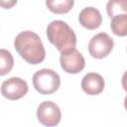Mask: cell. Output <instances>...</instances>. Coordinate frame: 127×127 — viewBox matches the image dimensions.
Returning a JSON list of instances; mask_svg holds the SVG:
<instances>
[{
	"label": "cell",
	"mask_w": 127,
	"mask_h": 127,
	"mask_svg": "<svg viewBox=\"0 0 127 127\" xmlns=\"http://www.w3.org/2000/svg\"><path fill=\"white\" fill-rule=\"evenodd\" d=\"M15 50L27 63L38 64L45 60L46 51L40 37L32 31L19 33L14 41Z\"/></svg>",
	"instance_id": "6da1fadb"
},
{
	"label": "cell",
	"mask_w": 127,
	"mask_h": 127,
	"mask_svg": "<svg viewBox=\"0 0 127 127\" xmlns=\"http://www.w3.org/2000/svg\"><path fill=\"white\" fill-rule=\"evenodd\" d=\"M47 37L49 42L60 52L75 48L76 45V36L73 30L62 20L53 21L48 25Z\"/></svg>",
	"instance_id": "7a4b0ae2"
},
{
	"label": "cell",
	"mask_w": 127,
	"mask_h": 127,
	"mask_svg": "<svg viewBox=\"0 0 127 127\" xmlns=\"http://www.w3.org/2000/svg\"><path fill=\"white\" fill-rule=\"evenodd\" d=\"M61 84L60 75L53 69L42 68L33 75V85L42 94H52L56 92Z\"/></svg>",
	"instance_id": "3957f363"
},
{
	"label": "cell",
	"mask_w": 127,
	"mask_h": 127,
	"mask_svg": "<svg viewBox=\"0 0 127 127\" xmlns=\"http://www.w3.org/2000/svg\"><path fill=\"white\" fill-rule=\"evenodd\" d=\"M114 47L113 39L106 33H99L91 38L88 44V52L94 59L107 57Z\"/></svg>",
	"instance_id": "277c9868"
},
{
	"label": "cell",
	"mask_w": 127,
	"mask_h": 127,
	"mask_svg": "<svg viewBox=\"0 0 127 127\" xmlns=\"http://www.w3.org/2000/svg\"><path fill=\"white\" fill-rule=\"evenodd\" d=\"M60 63L62 68L65 72L72 74L80 72L85 65L83 56L75 48L61 52Z\"/></svg>",
	"instance_id": "5b68a950"
},
{
	"label": "cell",
	"mask_w": 127,
	"mask_h": 127,
	"mask_svg": "<svg viewBox=\"0 0 127 127\" xmlns=\"http://www.w3.org/2000/svg\"><path fill=\"white\" fill-rule=\"evenodd\" d=\"M37 118L45 126H56L60 123L62 112L60 107L53 101H43L37 109Z\"/></svg>",
	"instance_id": "8992f818"
},
{
	"label": "cell",
	"mask_w": 127,
	"mask_h": 127,
	"mask_svg": "<svg viewBox=\"0 0 127 127\" xmlns=\"http://www.w3.org/2000/svg\"><path fill=\"white\" fill-rule=\"evenodd\" d=\"M27 82L20 77H10L1 85V94L10 100H18L28 92Z\"/></svg>",
	"instance_id": "52a82bcc"
},
{
	"label": "cell",
	"mask_w": 127,
	"mask_h": 127,
	"mask_svg": "<svg viewBox=\"0 0 127 127\" xmlns=\"http://www.w3.org/2000/svg\"><path fill=\"white\" fill-rule=\"evenodd\" d=\"M104 79L96 72L86 73L81 80V88L88 95H97L104 89Z\"/></svg>",
	"instance_id": "ba28073f"
},
{
	"label": "cell",
	"mask_w": 127,
	"mask_h": 127,
	"mask_svg": "<svg viewBox=\"0 0 127 127\" xmlns=\"http://www.w3.org/2000/svg\"><path fill=\"white\" fill-rule=\"evenodd\" d=\"M79 24L87 30L97 29L102 23V17L100 12L94 7L83 8L78 15Z\"/></svg>",
	"instance_id": "9c48e42d"
},
{
	"label": "cell",
	"mask_w": 127,
	"mask_h": 127,
	"mask_svg": "<svg viewBox=\"0 0 127 127\" xmlns=\"http://www.w3.org/2000/svg\"><path fill=\"white\" fill-rule=\"evenodd\" d=\"M74 0H46L47 8L55 14H65L73 7Z\"/></svg>",
	"instance_id": "30bf717a"
},
{
	"label": "cell",
	"mask_w": 127,
	"mask_h": 127,
	"mask_svg": "<svg viewBox=\"0 0 127 127\" xmlns=\"http://www.w3.org/2000/svg\"><path fill=\"white\" fill-rule=\"evenodd\" d=\"M110 28L114 35L125 37L127 35V14H121L112 17Z\"/></svg>",
	"instance_id": "8fae6325"
},
{
	"label": "cell",
	"mask_w": 127,
	"mask_h": 127,
	"mask_svg": "<svg viewBox=\"0 0 127 127\" xmlns=\"http://www.w3.org/2000/svg\"><path fill=\"white\" fill-rule=\"evenodd\" d=\"M106 10L110 18L116 15L127 14V0H109L106 5Z\"/></svg>",
	"instance_id": "7c38bea8"
},
{
	"label": "cell",
	"mask_w": 127,
	"mask_h": 127,
	"mask_svg": "<svg viewBox=\"0 0 127 127\" xmlns=\"http://www.w3.org/2000/svg\"><path fill=\"white\" fill-rule=\"evenodd\" d=\"M14 65V59L12 54L5 50L0 49V76L9 73Z\"/></svg>",
	"instance_id": "4fadbf2b"
},
{
	"label": "cell",
	"mask_w": 127,
	"mask_h": 127,
	"mask_svg": "<svg viewBox=\"0 0 127 127\" xmlns=\"http://www.w3.org/2000/svg\"><path fill=\"white\" fill-rule=\"evenodd\" d=\"M18 0H0V7L4 9H10L16 5Z\"/></svg>",
	"instance_id": "5bb4252c"
}]
</instances>
